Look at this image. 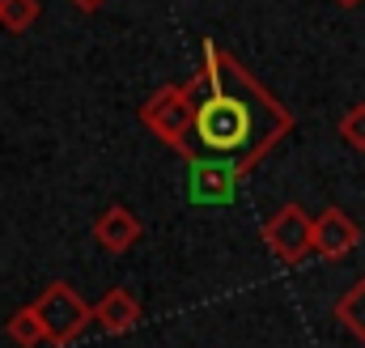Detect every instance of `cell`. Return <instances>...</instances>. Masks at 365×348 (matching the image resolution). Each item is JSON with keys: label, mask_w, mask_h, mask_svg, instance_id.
Wrapping results in <instances>:
<instances>
[{"label": "cell", "mask_w": 365, "mask_h": 348, "mask_svg": "<svg viewBox=\"0 0 365 348\" xmlns=\"http://www.w3.org/2000/svg\"><path fill=\"white\" fill-rule=\"evenodd\" d=\"M187 86L195 93V132L182 149V162L230 158V162H238V170L247 178L268 158L276 140L284 132H293V111L284 102H276L272 89L259 86L212 39L204 43V64Z\"/></svg>", "instance_id": "cell-1"}, {"label": "cell", "mask_w": 365, "mask_h": 348, "mask_svg": "<svg viewBox=\"0 0 365 348\" xmlns=\"http://www.w3.org/2000/svg\"><path fill=\"white\" fill-rule=\"evenodd\" d=\"M30 306H34V314L43 319V327H47V344L51 348L73 344V340L93 323V306L73 289V285H68V280H51Z\"/></svg>", "instance_id": "cell-2"}, {"label": "cell", "mask_w": 365, "mask_h": 348, "mask_svg": "<svg viewBox=\"0 0 365 348\" xmlns=\"http://www.w3.org/2000/svg\"><path fill=\"white\" fill-rule=\"evenodd\" d=\"M140 123L158 140H166L170 149L182 153L191 132H195V93H191V86H162L140 106Z\"/></svg>", "instance_id": "cell-3"}, {"label": "cell", "mask_w": 365, "mask_h": 348, "mask_svg": "<svg viewBox=\"0 0 365 348\" xmlns=\"http://www.w3.org/2000/svg\"><path fill=\"white\" fill-rule=\"evenodd\" d=\"M264 242L280 263H302L314 251V217H306L302 204H284L264 225Z\"/></svg>", "instance_id": "cell-4"}, {"label": "cell", "mask_w": 365, "mask_h": 348, "mask_svg": "<svg viewBox=\"0 0 365 348\" xmlns=\"http://www.w3.org/2000/svg\"><path fill=\"white\" fill-rule=\"evenodd\" d=\"M187 200L191 204H234V187L242 183L238 162L230 158H191L187 162Z\"/></svg>", "instance_id": "cell-5"}, {"label": "cell", "mask_w": 365, "mask_h": 348, "mask_svg": "<svg viewBox=\"0 0 365 348\" xmlns=\"http://www.w3.org/2000/svg\"><path fill=\"white\" fill-rule=\"evenodd\" d=\"M361 242V225L344 208H323L314 217V255L319 260H344Z\"/></svg>", "instance_id": "cell-6"}, {"label": "cell", "mask_w": 365, "mask_h": 348, "mask_svg": "<svg viewBox=\"0 0 365 348\" xmlns=\"http://www.w3.org/2000/svg\"><path fill=\"white\" fill-rule=\"evenodd\" d=\"M93 238H98V247H102V251H110V255H123L128 247H136V238H140V221L132 217V208L115 204V208H106V213L98 217V225H93Z\"/></svg>", "instance_id": "cell-7"}, {"label": "cell", "mask_w": 365, "mask_h": 348, "mask_svg": "<svg viewBox=\"0 0 365 348\" xmlns=\"http://www.w3.org/2000/svg\"><path fill=\"white\" fill-rule=\"evenodd\" d=\"M93 323L102 332H110V336H123V332H132L140 323V302L128 289H106L98 297V306H93Z\"/></svg>", "instance_id": "cell-8"}, {"label": "cell", "mask_w": 365, "mask_h": 348, "mask_svg": "<svg viewBox=\"0 0 365 348\" xmlns=\"http://www.w3.org/2000/svg\"><path fill=\"white\" fill-rule=\"evenodd\" d=\"M336 323H340L344 332H353V336L365 344V276L353 285V289L340 293V302H336Z\"/></svg>", "instance_id": "cell-9"}, {"label": "cell", "mask_w": 365, "mask_h": 348, "mask_svg": "<svg viewBox=\"0 0 365 348\" xmlns=\"http://www.w3.org/2000/svg\"><path fill=\"white\" fill-rule=\"evenodd\" d=\"M4 332H9V340L17 348H38L47 344V327H43V319L34 314V306H21V310H13L9 314V323H4Z\"/></svg>", "instance_id": "cell-10"}, {"label": "cell", "mask_w": 365, "mask_h": 348, "mask_svg": "<svg viewBox=\"0 0 365 348\" xmlns=\"http://www.w3.org/2000/svg\"><path fill=\"white\" fill-rule=\"evenodd\" d=\"M38 21V0H0V26L13 34H26Z\"/></svg>", "instance_id": "cell-11"}, {"label": "cell", "mask_w": 365, "mask_h": 348, "mask_svg": "<svg viewBox=\"0 0 365 348\" xmlns=\"http://www.w3.org/2000/svg\"><path fill=\"white\" fill-rule=\"evenodd\" d=\"M340 136H344L353 149H365V102H357V106L340 119Z\"/></svg>", "instance_id": "cell-12"}, {"label": "cell", "mask_w": 365, "mask_h": 348, "mask_svg": "<svg viewBox=\"0 0 365 348\" xmlns=\"http://www.w3.org/2000/svg\"><path fill=\"white\" fill-rule=\"evenodd\" d=\"M73 4H77V9H81V13H93V9H102V4H106V0H73Z\"/></svg>", "instance_id": "cell-13"}, {"label": "cell", "mask_w": 365, "mask_h": 348, "mask_svg": "<svg viewBox=\"0 0 365 348\" xmlns=\"http://www.w3.org/2000/svg\"><path fill=\"white\" fill-rule=\"evenodd\" d=\"M336 4H344V9H357V4H365V0H336Z\"/></svg>", "instance_id": "cell-14"}]
</instances>
